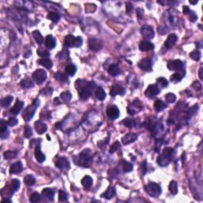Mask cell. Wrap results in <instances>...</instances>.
Listing matches in <instances>:
<instances>
[{"label": "cell", "instance_id": "22", "mask_svg": "<svg viewBox=\"0 0 203 203\" xmlns=\"http://www.w3.org/2000/svg\"><path fill=\"white\" fill-rule=\"evenodd\" d=\"M44 44H45V46L49 49H53L56 47V39L53 38L52 35H48L45 38V40H44Z\"/></svg>", "mask_w": 203, "mask_h": 203}, {"label": "cell", "instance_id": "41", "mask_svg": "<svg viewBox=\"0 0 203 203\" xmlns=\"http://www.w3.org/2000/svg\"><path fill=\"white\" fill-rule=\"evenodd\" d=\"M10 186H11V189H12L14 191H16L18 188L20 187V181L18 180V179H13V180H11Z\"/></svg>", "mask_w": 203, "mask_h": 203}, {"label": "cell", "instance_id": "31", "mask_svg": "<svg viewBox=\"0 0 203 203\" xmlns=\"http://www.w3.org/2000/svg\"><path fill=\"white\" fill-rule=\"evenodd\" d=\"M33 38H34L35 41L38 43V44H41L44 42V38L41 35V33H40V31L34 30L33 32Z\"/></svg>", "mask_w": 203, "mask_h": 203}, {"label": "cell", "instance_id": "5", "mask_svg": "<svg viewBox=\"0 0 203 203\" xmlns=\"http://www.w3.org/2000/svg\"><path fill=\"white\" fill-rule=\"evenodd\" d=\"M145 191L148 193L151 197L157 198L160 195L162 192V189L159 184L156 183H149L145 186Z\"/></svg>", "mask_w": 203, "mask_h": 203}, {"label": "cell", "instance_id": "46", "mask_svg": "<svg viewBox=\"0 0 203 203\" xmlns=\"http://www.w3.org/2000/svg\"><path fill=\"white\" fill-rule=\"evenodd\" d=\"M157 86H160L161 87H166L168 85V81L164 78H159L157 79Z\"/></svg>", "mask_w": 203, "mask_h": 203}, {"label": "cell", "instance_id": "9", "mask_svg": "<svg viewBox=\"0 0 203 203\" xmlns=\"http://www.w3.org/2000/svg\"><path fill=\"white\" fill-rule=\"evenodd\" d=\"M141 35L143 36L144 38H146V39H152V38H154V29H153V28L151 26H148V25L143 26L141 27Z\"/></svg>", "mask_w": 203, "mask_h": 203}, {"label": "cell", "instance_id": "12", "mask_svg": "<svg viewBox=\"0 0 203 203\" xmlns=\"http://www.w3.org/2000/svg\"><path fill=\"white\" fill-rule=\"evenodd\" d=\"M56 166L60 170H68L70 168V163L66 157H60L56 162Z\"/></svg>", "mask_w": 203, "mask_h": 203}, {"label": "cell", "instance_id": "23", "mask_svg": "<svg viewBox=\"0 0 203 203\" xmlns=\"http://www.w3.org/2000/svg\"><path fill=\"white\" fill-rule=\"evenodd\" d=\"M34 127H35L36 131L39 133V134H43L47 131V126L44 123H43L41 121H38L34 124Z\"/></svg>", "mask_w": 203, "mask_h": 203}, {"label": "cell", "instance_id": "58", "mask_svg": "<svg viewBox=\"0 0 203 203\" xmlns=\"http://www.w3.org/2000/svg\"><path fill=\"white\" fill-rule=\"evenodd\" d=\"M137 15H138V18H141V17L142 16V14H143V11H142L141 9H137Z\"/></svg>", "mask_w": 203, "mask_h": 203}, {"label": "cell", "instance_id": "49", "mask_svg": "<svg viewBox=\"0 0 203 203\" xmlns=\"http://www.w3.org/2000/svg\"><path fill=\"white\" fill-rule=\"evenodd\" d=\"M55 78L56 79V80H60V81H61V82H64V81H67V80H68L67 76H65V75L63 74L62 72L56 73V74L55 75Z\"/></svg>", "mask_w": 203, "mask_h": 203}, {"label": "cell", "instance_id": "37", "mask_svg": "<svg viewBox=\"0 0 203 203\" xmlns=\"http://www.w3.org/2000/svg\"><path fill=\"white\" fill-rule=\"evenodd\" d=\"M24 182L27 186H31L34 185L36 180L35 178H34L32 174H28V175H26V176L24 178Z\"/></svg>", "mask_w": 203, "mask_h": 203}, {"label": "cell", "instance_id": "19", "mask_svg": "<svg viewBox=\"0 0 203 203\" xmlns=\"http://www.w3.org/2000/svg\"><path fill=\"white\" fill-rule=\"evenodd\" d=\"M177 36L175 34H170L168 36V38H167V41L164 43V45L167 49H171L173 46L174 45V44L176 43L177 41Z\"/></svg>", "mask_w": 203, "mask_h": 203}, {"label": "cell", "instance_id": "17", "mask_svg": "<svg viewBox=\"0 0 203 203\" xmlns=\"http://www.w3.org/2000/svg\"><path fill=\"white\" fill-rule=\"evenodd\" d=\"M139 49L141 52H148L154 49V44L148 41H143L140 43Z\"/></svg>", "mask_w": 203, "mask_h": 203}, {"label": "cell", "instance_id": "24", "mask_svg": "<svg viewBox=\"0 0 203 203\" xmlns=\"http://www.w3.org/2000/svg\"><path fill=\"white\" fill-rule=\"evenodd\" d=\"M126 92V90L122 87V86H119V85H114L112 86V88L111 90V96H115L117 95H123Z\"/></svg>", "mask_w": 203, "mask_h": 203}, {"label": "cell", "instance_id": "27", "mask_svg": "<svg viewBox=\"0 0 203 203\" xmlns=\"http://www.w3.org/2000/svg\"><path fill=\"white\" fill-rule=\"evenodd\" d=\"M54 194H55V192L50 188H45L42 190V196L44 197L45 198H47L49 201H53Z\"/></svg>", "mask_w": 203, "mask_h": 203}, {"label": "cell", "instance_id": "36", "mask_svg": "<svg viewBox=\"0 0 203 203\" xmlns=\"http://www.w3.org/2000/svg\"><path fill=\"white\" fill-rule=\"evenodd\" d=\"M14 98L12 96H7V97L3 98L1 100V106L2 107H7L9 106L11 104L12 101H13Z\"/></svg>", "mask_w": 203, "mask_h": 203}, {"label": "cell", "instance_id": "15", "mask_svg": "<svg viewBox=\"0 0 203 203\" xmlns=\"http://www.w3.org/2000/svg\"><path fill=\"white\" fill-rule=\"evenodd\" d=\"M88 46L91 50L98 51L102 47V43L97 38H91L88 41Z\"/></svg>", "mask_w": 203, "mask_h": 203}, {"label": "cell", "instance_id": "3", "mask_svg": "<svg viewBox=\"0 0 203 203\" xmlns=\"http://www.w3.org/2000/svg\"><path fill=\"white\" fill-rule=\"evenodd\" d=\"M173 154H174V149L171 148H165L163 149L162 154L158 157L157 163H159V166L161 167H166L168 166L171 161Z\"/></svg>", "mask_w": 203, "mask_h": 203}, {"label": "cell", "instance_id": "44", "mask_svg": "<svg viewBox=\"0 0 203 203\" xmlns=\"http://www.w3.org/2000/svg\"><path fill=\"white\" fill-rule=\"evenodd\" d=\"M165 99L168 103H173L176 100V96L173 93H168V95H166Z\"/></svg>", "mask_w": 203, "mask_h": 203}, {"label": "cell", "instance_id": "4", "mask_svg": "<svg viewBox=\"0 0 203 203\" xmlns=\"http://www.w3.org/2000/svg\"><path fill=\"white\" fill-rule=\"evenodd\" d=\"M39 99H35L33 101V102L31 104L30 106H29L27 107L26 110L24 111L23 114H22V117H23V119L25 121H26V122H29L30 121L32 118H33V115L35 114L36 111H37V108L39 106Z\"/></svg>", "mask_w": 203, "mask_h": 203}, {"label": "cell", "instance_id": "53", "mask_svg": "<svg viewBox=\"0 0 203 203\" xmlns=\"http://www.w3.org/2000/svg\"><path fill=\"white\" fill-rule=\"evenodd\" d=\"M119 147H120V143L118 141H116L112 146H111V149H110V152H111V153H114V152H116V151L119 148Z\"/></svg>", "mask_w": 203, "mask_h": 203}, {"label": "cell", "instance_id": "18", "mask_svg": "<svg viewBox=\"0 0 203 203\" xmlns=\"http://www.w3.org/2000/svg\"><path fill=\"white\" fill-rule=\"evenodd\" d=\"M22 168H23V167H22V162L20 161L16 162V163H13V164L11 165V168H10V173L14 174H19V173L22 172Z\"/></svg>", "mask_w": 203, "mask_h": 203}, {"label": "cell", "instance_id": "30", "mask_svg": "<svg viewBox=\"0 0 203 203\" xmlns=\"http://www.w3.org/2000/svg\"><path fill=\"white\" fill-rule=\"evenodd\" d=\"M38 63L46 68H51L53 67V62L49 58H42L38 60Z\"/></svg>", "mask_w": 203, "mask_h": 203}, {"label": "cell", "instance_id": "16", "mask_svg": "<svg viewBox=\"0 0 203 203\" xmlns=\"http://www.w3.org/2000/svg\"><path fill=\"white\" fill-rule=\"evenodd\" d=\"M137 136L136 133H133V132H130V133H128V134L125 135L122 139V142L123 144H131L132 142H134L136 140H137Z\"/></svg>", "mask_w": 203, "mask_h": 203}, {"label": "cell", "instance_id": "8", "mask_svg": "<svg viewBox=\"0 0 203 203\" xmlns=\"http://www.w3.org/2000/svg\"><path fill=\"white\" fill-rule=\"evenodd\" d=\"M160 92L159 86H157L156 84H150L148 86V88L146 89L144 95L146 97L152 98L155 97L156 95H157Z\"/></svg>", "mask_w": 203, "mask_h": 203}, {"label": "cell", "instance_id": "32", "mask_svg": "<svg viewBox=\"0 0 203 203\" xmlns=\"http://www.w3.org/2000/svg\"><path fill=\"white\" fill-rule=\"evenodd\" d=\"M76 70H77L76 66L72 64H68L66 68H65V72H66L67 75H70V76H72V75H75V73L76 72Z\"/></svg>", "mask_w": 203, "mask_h": 203}, {"label": "cell", "instance_id": "59", "mask_svg": "<svg viewBox=\"0 0 203 203\" xmlns=\"http://www.w3.org/2000/svg\"><path fill=\"white\" fill-rule=\"evenodd\" d=\"M199 78H200V80H203V77H202V68H200V70H199Z\"/></svg>", "mask_w": 203, "mask_h": 203}, {"label": "cell", "instance_id": "20", "mask_svg": "<svg viewBox=\"0 0 203 203\" xmlns=\"http://www.w3.org/2000/svg\"><path fill=\"white\" fill-rule=\"evenodd\" d=\"M23 106H24L23 102L18 99L15 102V104H14V106L11 109V113L14 115H18L22 110V108H23Z\"/></svg>", "mask_w": 203, "mask_h": 203}, {"label": "cell", "instance_id": "25", "mask_svg": "<svg viewBox=\"0 0 203 203\" xmlns=\"http://www.w3.org/2000/svg\"><path fill=\"white\" fill-rule=\"evenodd\" d=\"M35 157L36 159L38 160L39 163H43L45 160V156L41 151V146L39 144L36 146L35 148Z\"/></svg>", "mask_w": 203, "mask_h": 203}, {"label": "cell", "instance_id": "2", "mask_svg": "<svg viewBox=\"0 0 203 203\" xmlns=\"http://www.w3.org/2000/svg\"><path fill=\"white\" fill-rule=\"evenodd\" d=\"M93 161V155L91 149L86 148L80 152L76 159H75V163L83 168H89Z\"/></svg>", "mask_w": 203, "mask_h": 203}, {"label": "cell", "instance_id": "61", "mask_svg": "<svg viewBox=\"0 0 203 203\" xmlns=\"http://www.w3.org/2000/svg\"><path fill=\"white\" fill-rule=\"evenodd\" d=\"M190 4H193V5L197 4V3H198V1H191V0H190Z\"/></svg>", "mask_w": 203, "mask_h": 203}, {"label": "cell", "instance_id": "45", "mask_svg": "<svg viewBox=\"0 0 203 203\" xmlns=\"http://www.w3.org/2000/svg\"><path fill=\"white\" fill-rule=\"evenodd\" d=\"M190 56L192 58L193 60L198 61V60H199L201 59V53H200L198 50L194 51V52L190 53Z\"/></svg>", "mask_w": 203, "mask_h": 203}, {"label": "cell", "instance_id": "10", "mask_svg": "<svg viewBox=\"0 0 203 203\" xmlns=\"http://www.w3.org/2000/svg\"><path fill=\"white\" fill-rule=\"evenodd\" d=\"M141 107H142V104L141 102V101H134L132 103H131L128 107V113L129 114L133 115L135 114H137V113L139 112L140 111H141Z\"/></svg>", "mask_w": 203, "mask_h": 203}, {"label": "cell", "instance_id": "21", "mask_svg": "<svg viewBox=\"0 0 203 203\" xmlns=\"http://www.w3.org/2000/svg\"><path fill=\"white\" fill-rule=\"evenodd\" d=\"M82 185L84 187V189L86 190H88L91 189V187L92 186L93 184V179L91 176H88V175H86V176L83 178L81 181Z\"/></svg>", "mask_w": 203, "mask_h": 203}, {"label": "cell", "instance_id": "39", "mask_svg": "<svg viewBox=\"0 0 203 203\" xmlns=\"http://www.w3.org/2000/svg\"><path fill=\"white\" fill-rule=\"evenodd\" d=\"M41 199V197L40 194L37 192L32 194L30 195V197H29V201H30V202L33 203H36L38 202V201H40Z\"/></svg>", "mask_w": 203, "mask_h": 203}, {"label": "cell", "instance_id": "54", "mask_svg": "<svg viewBox=\"0 0 203 203\" xmlns=\"http://www.w3.org/2000/svg\"><path fill=\"white\" fill-rule=\"evenodd\" d=\"M18 119H16L14 117H11L7 121V125H9L10 126H14L18 124Z\"/></svg>", "mask_w": 203, "mask_h": 203}, {"label": "cell", "instance_id": "33", "mask_svg": "<svg viewBox=\"0 0 203 203\" xmlns=\"http://www.w3.org/2000/svg\"><path fill=\"white\" fill-rule=\"evenodd\" d=\"M108 72L113 76H116L120 74V69L117 64H112L109 67Z\"/></svg>", "mask_w": 203, "mask_h": 203}, {"label": "cell", "instance_id": "1", "mask_svg": "<svg viewBox=\"0 0 203 203\" xmlns=\"http://www.w3.org/2000/svg\"><path fill=\"white\" fill-rule=\"evenodd\" d=\"M75 86L79 91L80 98L82 99L86 100L91 97L92 91L96 87V84L92 81L87 82L86 83H84L83 80H79L75 82Z\"/></svg>", "mask_w": 203, "mask_h": 203}, {"label": "cell", "instance_id": "29", "mask_svg": "<svg viewBox=\"0 0 203 203\" xmlns=\"http://www.w3.org/2000/svg\"><path fill=\"white\" fill-rule=\"evenodd\" d=\"M106 92L104 91V89L101 86H98L96 90H95V97L97 98L98 99L103 101L106 98Z\"/></svg>", "mask_w": 203, "mask_h": 203}, {"label": "cell", "instance_id": "47", "mask_svg": "<svg viewBox=\"0 0 203 203\" xmlns=\"http://www.w3.org/2000/svg\"><path fill=\"white\" fill-rule=\"evenodd\" d=\"M182 78H183V76L179 75V73H174L171 76V81L174 82V83H178V82L181 81Z\"/></svg>", "mask_w": 203, "mask_h": 203}, {"label": "cell", "instance_id": "13", "mask_svg": "<svg viewBox=\"0 0 203 203\" xmlns=\"http://www.w3.org/2000/svg\"><path fill=\"white\" fill-rule=\"evenodd\" d=\"M138 66L143 71H151L152 70V60L148 58H144L143 60L140 61Z\"/></svg>", "mask_w": 203, "mask_h": 203}, {"label": "cell", "instance_id": "51", "mask_svg": "<svg viewBox=\"0 0 203 203\" xmlns=\"http://www.w3.org/2000/svg\"><path fill=\"white\" fill-rule=\"evenodd\" d=\"M37 53H38V55L40 56H41V57H48L49 56V53L48 51L42 49H38Z\"/></svg>", "mask_w": 203, "mask_h": 203}, {"label": "cell", "instance_id": "60", "mask_svg": "<svg viewBox=\"0 0 203 203\" xmlns=\"http://www.w3.org/2000/svg\"><path fill=\"white\" fill-rule=\"evenodd\" d=\"M2 202H12V201H11V200H10V199H8L7 198H3L2 200Z\"/></svg>", "mask_w": 203, "mask_h": 203}, {"label": "cell", "instance_id": "48", "mask_svg": "<svg viewBox=\"0 0 203 203\" xmlns=\"http://www.w3.org/2000/svg\"><path fill=\"white\" fill-rule=\"evenodd\" d=\"M124 124L125 126L129 127V128H133L135 126V122L133 119H130V118H127L124 121Z\"/></svg>", "mask_w": 203, "mask_h": 203}, {"label": "cell", "instance_id": "14", "mask_svg": "<svg viewBox=\"0 0 203 203\" xmlns=\"http://www.w3.org/2000/svg\"><path fill=\"white\" fill-rule=\"evenodd\" d=\"M183 64L181 60H174L168 62V68L171 71H179L183 68Z\"/></svg>", "mask_w": 203, "mask_h": 203}, {"label": "cell", "instance_id": "52", "mask_svg": "<svg viewBox=\"0 0 203 203\" xmlns=\"http://www.w3.org/2000/svg\"><path fill=\"white\" fill-rule=\"evenodd\" d=\"M68 200V197H67L66 193L64 192L63 190L59 191V201H66Z\"/></svg>", "mask_w": 203, "mask_h": 203}, {"label": "cell", "instance_id": "43", "mask_svg": "<svg viewBox=\"0 0 203 203\" xmlns=\"http://www.w3.org/2000/svg\"><path fill=\"white\" fill-rule=\"evenodd\" d=\"M122 163H123L122 167H123V170L125 172H129V171H131L132 170L133 166H132V163L126 161H122Z\"/></svg>", "mask_w": 203, "mask_h": 203}, {"label": "cell", "instance_id": "55", "mask_svg": "<svg viewBox=\"0 0 203 203\" xmlns=\"http://www.w3.org/2000/svg\"><path fill=\"white\" fill-rule=\"evenodd\" d=\"M141 170L142 171V174H144L147 171V161H144L141 166Z\"/></svg>", "mask_w": 203, "mask_h": 203}, {"label": "cell", "instance_id": "56", "mask_svg": "<svg viewBox=\"0 0 203 203\" xmlns=\"http://www.w3.org/2000/svg\"><path fill=\"white\" fill-rule=\"evenodd\" d=\"M132 5L131 4L130 2H128L126 3V12L128 14H130L132 12Z\"/></svg>", "mask_w": 203, "mask_h": 203}, {"label": "cell", "instance_id": "42", "mask_svg": "<svg viewBox=\"0 0 203 203\" xmlns=\"http://www.w3.org/2000/svg\"><path fill=\"white\" fill-rule=\"evenodd\" d=\"M60 98H61L63 101L68 102L71 99V94L70 92H68V91H65V92L61 93Z\"/></svg>", "mask_w": 203, "mask_h": 203}, {"label": "cell", "instance_id": "40", "mask_svg": "<svg viewBox=\"0 0 203 203\" xmlns=\"http://www.w3.org/2000/svg\"><path fill=\"white\" fill-rule=\"evenodd\" d=\"M3 156L6 159H12L17 156V153L13 151H6L3 154Z\"/></svg>", "mask_w": 203, "mask_h": 203}, {"label": "cell", "instance_id": "6", "mask_svg": "<svg viewBox=\"0 0 203 203\" xmlns=\"http://www.w3.org/2000/svg\"><path fill=\"white\" fill-rule=\"evenodd\" d=\"M82 44H83V39L81 37L75 38L72 35H68L64 40V45L68 48H73V47L79 48Z\"/></svg>", "mask_w": 203, "mask_h": 203}, {"label": "cell", "instance_id": "35", "mask_svg": "<svg viewBox=\"0 0 203 203\" xmlns=\"http://www.w3.org/2000/svg\"><path fill=\"white\" fill-rule=\"evenodd\" d=\"M47 18H49V20L52 21V22L56 23V22L60 21V15L58 13H56V12H50L47 16Z\"/></svg>", "mask_w": 203, "mask_h": 203}, {"label": "cell", "instance_id": "7", "mask_svg": "<svg viewBox=\"0 0 203 203\" xmlns=\"http://www.w3.org/2000/svg\"><path fill=\"white\" fill-rule=\"evenodd\" d=\"M33 80L38 84L43 83L47 79V73L46 71L43 70V69H38L36 70L33 74Z\"/></svg>", "mask_w": 203, "mask_h": 203}, {"label": "cell", "instance_id": "50", "mask_svg": "<svg viewBox=\"0 0 203 203\" xmlns=\"http://www.w3.org/2000/svg\"><path fill=\"white\" fill-rule=\"evenodd\" d=\"M32 134H33V131H32L30 127L28 126H25L24 137H26V138H29V137H30L32 136Z\"/></svg>", "mask_w": 203, "mask_h": 203}, {"label": "cell", "instance_id": "34", "mask_svg": "<svg viewBox=\"0 0 203 203\" xmlns=\"http://www.w3.org/2000/svg\"><path fill=\"white\" fill-rule=\"evenodd\" d=\"M21 86L24 88H30V87H33V81L29 79V78H25L23 80L21 81L20 83Z\"/></svg>", "mask_w": 203, "mask_h": 203}, {"label": "cell", "instance_id": "26", "mask_svg": "<svg viewBox=\"0 0 203 203\" xmlns=\"http://www.w3.org/2000/svg\"><path fill=\"white\" fill-rule=\"evenodd\" d=\"M115 194H116L115 188L113 187V186H110L103 194H102L101 197L104 198L105 199H108V200H110V199H111L114 196Z\"/></svg>", "mask_w": 203, "mask_h": 203}, {"label": "cell", "instance_id": "57", "mask_svg": "<svg viewBox=\"0 0 203 203\" xmlns=\"http://www.w3.org/2000/svg\"><path fill=\"white\" fill-rule=\"evenodd\" d=\"M183 13L185 14H189L190 12V8H189V7H188L187 6H184V7H183Z\"/></svg>", "mask_w": 203, "mask_h": 203}, {"label": "cell", "instance_id": "38", "mask_svg": "<svg viewBox=\"0 0 203 203\" xmlns=\"http://www.w3.org/2000/svg\"><path fill=\"white\" fill-rule=\"evenodd\" d=\"M169 190L170 192L173 194V195H175V194H178V184L175 181H171L169 184Z\"/></svg>", "mask_w": 203, "mask_h": 203}, {"label": "cell", "instance_id": "11", "mask_svg": "<svg viewBox=\"0 0 203 203\" xmlns=\"http://www.w3.org/2000/svg\"><path fill=\"white\" fill-rule=\"evenodd\" d=\"M106 114L111 119H117L119 117L120 111L119 109L116 106H111L106 109Z\"/></svg>", "mask_w": 203, "mask_h": 203}, {"label": "cell", "instance_id": "28", "mask_svg": "<svg viewBox=\"0 0 203 203\" xmlns=\"http://www.w3.org/2000/svg\"><path fill=\"white\" fill-rule=\"evenodd\" d=\"M154 108L157 112H160V111H163V110H165L167 108V104L165 102H163L162 100L157 99L156 101L155 102Z\"/></svg>", "mask_w": 203, "mask_h": 203}]
</instances>
